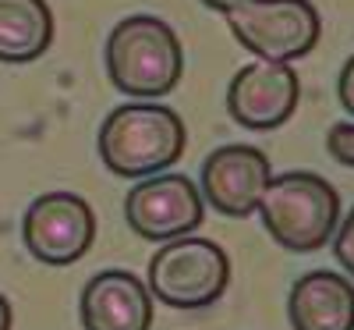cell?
<instances>
[{
  "label": "cell",
  "mask_w": 354,
  "mask_h": 330,
  "mask_svg": "<svg viewBox=\"0 0 354 330\" xmlns=\"http://www.w3.org/2000/svg\"><path fill=\"white\" fill-rule=\"evenodd\" d=\"M96 146L110 174L142 182L181 160L188 128L174 107H163L156 100H131L106 114Z\"/></svg>",
  "instance_id": "cell-1"
},
{
  "label": "cell",
  "mask_w": 354,
  "mask_h": 330,
  "mask_svg": "<svg viewBox=\"0 0 354 330\" xmlns=\"http://www.w3.org/2000/svg\"><path fill=\"white\" fill-rule=\"evenodd\" d=\"M106 75L131 100H160L185 75L177 33L156 15H128L106 36Z\"/></svg>",
  "instance_id": "cell-2"
},
{
  "label": "cell",
  "mask_w": 354,
  "mask_h": 330,
  "mask_svg": "<svg viewBox=\"0 0 354 330\" xmlns=\"http://www.w3.org/2000/svg\"><path fill=\"white\" fill-rule=\"evenodd\" d=\"M270 238L287 252H319L333 242L340 224V196L315 171L273 174L259 209Z\"/></svg>",
  "instance_id": "cell-3"
},
{
  "label": "cell",
  "mask_w": 354,
  "mask_h": 330,
  "mask_svg": "<svg viewBox=\"0 0 354 330\" xmlns=\"http://www.w3.org/2000/svg\"><path fill=\"white\" fill-rule=\"evenodd\" d=\"M230 256L209 238H174L149 259L145 288L170 309H205L227 291Z\"/></svg>",
  "instance_id": "cell-4"
},
{
  "label": "cell",
  "mask_w": 354,
  "mask_h": 330,
  "mask_svg": "<svg viewBox=\"0 0 354 330\" xmlns=\"http://www.w3.org/2000/svg\"><path fill=\"white\" fill-rule=\"evenodd\" d=\"M234 40L259 61L290 64L312 53L322 36V18L312 0H252L227 15Z\"/></svg>",
  "instance_id": "cell-5"
},
{
  "label": "cell",
  "mask_w": 354,
  "mask_h": 330,
  "mask_svg": "<svg viewBox=\"0 0 354 330\" xmlns=\"http://www.w3.org/2000/svg\"><path fill=\"white\" fill-rule=\"evenodd\" d=\"M21 238L32 259L71 266L96 242V214L75 192H43L21 217Z\"/></svg>",
  "instance_id": "cell-6"
},
{
  "label": "cell",
  "mask_w": 354,
  "mask_h": 330,
  "mask_svg": "<svg viewBox=\"0 0 354 330\" xmlns=\"http://www.w3.org/2000/svg\"><path fill=\"white\" fill-rule=\"evenodd\" d=\"M205 217V199L185 174H153L128 192L124 220L145 242H174L192 234Z\"/></svg>",
  "instance_id": "cell-7"
},
{
  "label": "cell",
  "mask_w": 354,
  "mask_h": 330,
  "mask_svg": "<svg viewBox=\"0 0 354 330\" xmlns=\"http://www.w3.org/2000/svg\"><path fill=\"white\" fill-rule=\"evenodd\" d=\"M301 100V82L290 64L252 61L227 85V110L248 132H273L290 121Z\"/></svg>",
  "instance_id": "cell-8"
},
{
  "label": "cell",
  "mask_w": 354,
  "mask_h": 330,
  "mask_svg": "<svg viewBox=\"0 0 354 330\" xmlns=\"http://www.w3.org/2000/svg\"><path fill=\"white\" fill-rule=\"evenodd\" d=\"M273 182L270 157L259 146L230 142L213 149L202 164V199L223 217H248L259 209L266 185Z\"/></svg>",
  "instance_id": "cell-9"
},
{
  "label": "cell",
  "mask_w": 354,
  "mask_h": 330,
  "mask_svg": "<svg viewBox=\"0 0 354 330\" xmlns=\"http://www.w3.org/2000/svg\"><path fill=\"white\" fill-rule=\"evenodd\" d=\"M78 313L85 330H149L153 295L131 270H100L85 281Z\"/></svg>",
  "instance_id": "cell-10"
},
{
  "label": "cell",
  "mask_w": 354,
  "mask_h": 330,
  "mask_svg": "<svg viewBox=\"0 0 354 330\" xmlns=\"http://www.w3.org/2000/svg\"><path fill=\"white\" fill-rule=\"evenodd\" d=\"M287 316L294 330H354V281L308 270L290 284Z\"/></svg>",
  "instance_id": "cell-11"
},
{
  "label": "cell",
  "mask_w": 354,
  "mask_h": 330,
  "mask_svg": "<svg viewBox=\"0 0 354 330\" xmlns=\"http://www.w3.org/2000/svg\"><path fill=\"white\" fill-rule=\"evenodd\" d=\"M53 43V15L46 0H0V61H39Z\"/></svg>",
  "instance_id": "cell-12"
},
{
  "label": "cell",
  "mask_w": 354,
  "mask_h": 330,
  "mask_svg": "<svg viewBox=\"0 0 354 330\" xmlns=\"http://www.w3.org/2000/svg\"><path fill=\"white\" fill-rule=\"evenodd\" d=\"M326 149L337 164L354 167V121H337L326 132Z\"/></svg>",
  "instance_id": "cell-13"
},
{
  "label": "cell",
  "mask_w": 354,
  "mask_h": 330,
  "mask_svg": "<svg viewBox=\"0 0 354 330\" xmlns=\"http://www.w3.org/2000/svg\"><path fill=\"white\" fill-rule=\"evenodd\" d=\"M333 256H337V263L347 270V274L354 277V209L337 224V234H333Z\"/></svg>",
  "instance_id": "cell-14"
},
{
  "label": "cell",
  "mask_w": 354,
  "mask_h": 330,
  "mask_svg": "<svg viewBox=\"0 0 354 330\" xmlns=\"http://www.w3.org/2000/svg\"><path fill=\"white\" fill-rule=\"evenodd\" d=\"M337 96H340V107L347 114H354V53L344 61L340 68V78H337Z\"/></svg>",
  "instance_id": "cell-15"
},
{
  "label": "cell",
  "mask_w": 354,
  "mask_h": 330,
  "mask_svg": "<svg viewBox=\"0 0 354 330\" xmlns=\"http://www.w3.org/2000/svg\"><path fill=\"white\" fill-rule=\"evenodd\" d=\"M202 4L205 8H209V11H216V15H230V11H238V8H245V4H252V0H202Z\"/></svg>",
  "instance_id": "cell-16"
},
{
  "label": "cell",
  "mask_w": 354,
  "mask_h": 330,
  "mask_svg": "<svg viewBox=\"0 0 354 330\" xmlns=\"http://www.w3.org/2000/svg\"><path fill=\"white\" fill-rule=\"evenodd\" d=\"M11 323H15V309L8 302V295L0 291V330H11Z\"/></svg>",
  "instance_id": "cell-17"
}]
</instances>
